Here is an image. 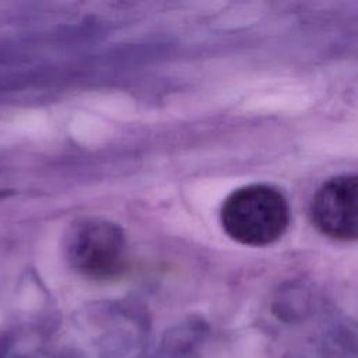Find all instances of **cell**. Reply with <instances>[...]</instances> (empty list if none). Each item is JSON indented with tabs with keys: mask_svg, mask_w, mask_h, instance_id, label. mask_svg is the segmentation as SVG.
I'll return each instance as SVG.
<instances>
[{
	"mask_svg": "<svg viewBox=\"0 0 358 358\" xmlns=\"http://www.w3.org/2000/svg\"><path fill=\"white\" fill-rule=\"evenodd\" d=\"M208 327L203 320H189L169 330L161 343V355L165 358H189L194 345L204 338Z\"/></svg>",
	"mask_w": 358,
	"mask_h": 358,
	"instance_id": "obj_4",
	"label": "cell"
},
{
	"mask_svg": "<svg viewBox=\"0 0 358 358\" xmlns=\"http://www.w3.org/2000/svg\"><path fill=\"white\" fill-rule=\"evenodd\" d=\"M13 337L10 334H4L0 337V358H6L8 355V352L13 348Z\"/></svg>",
	"mask_w": 358,
	"mask_h": 358,
	"instance_id": "obj_5",
	"label": "cell"
},
{
	"mask_svg": "<svg viewBox=\"0 0 358 358\" xmlns=\"http://www.w3.org/2000/svg\"><path fill=\"white\" fill-rule=\"evenodd\" d=\"M309 215L324 236L358 241V175H340L326 180L313 194Z\"/></svg>",
	"mask_w": 358,
	"mask_h": 358,
	"instance_id": "obj_3",
	"label": "cell"
},
{
	"mask_svg": "<svg viewBox=\"0 0 358 358\" xmlns=\"http://www.w3.org/2000/svg\"><path fill=\"white\" fill-rule=\"evenodd\" d=\"M59 358H77V354L73 351H63Z\"/></svg>",
	"mask_w": 358,
	"mask_h": 358,
	"instance_id": "obj_6",
	"label": "cell"
},
{
	"mask_svg": "<svg viewBox=\"0 0 358 358\" xmlns=\"http://www.w3.org/2000/svg\"><path fill=\"white\" fill-rule=\"evenodd\" d=\"M220 221L225 234L246 246H267L289 227L291 208L285 196L263 183L242 186L227 196Z\"/></svg>",
	"mask_w": 358,
	"mask_h": 358,
	"instance_id": "obj_1",
	"label": "cell"
},
{
	"mask_svg": "<svg viewBox=\"0 0 358 358\" xmlns=\"http://www.w3.org/2000/svg\"><path fill=\"white\" fill-rule=\"evenodd\" d=\"M67 263L91 280H109L126 268L127 242L123 229L101 217L74 221L63 241Z\"/></svg>",
	"mask_w": 358,
	"mask_h": 358,
	"instance_id": "obj_2",
	"label": "cell"
}]
</instances>
